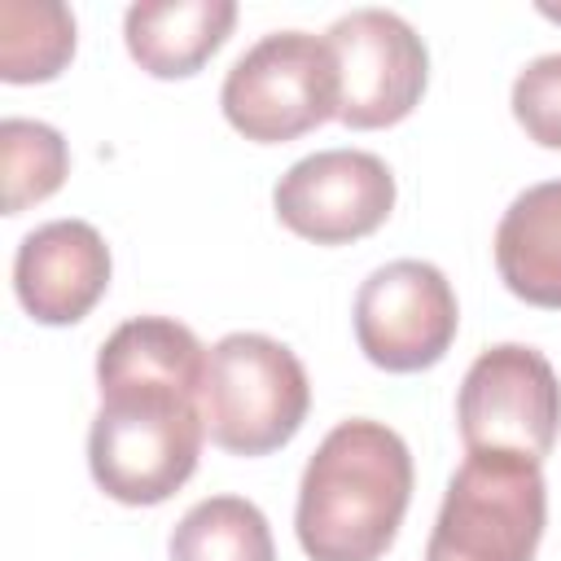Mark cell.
<instances>
[{
	"label": "cell",
	"mask_w": 561,
	"mask_h": 561,
	"mask_svg": "<svg viewBox=\"0 0 561 561\" xmlns=\"http://www.w3.org/2000/svg\"><path fill=\"white\" fill-rule=\"evenodd\" d=\"M495 272L530 307L561 311V180L522 188L495 228Z\"/></svg>",
	"instance_id": "cell-12"
},
{
	"label": "cell",
	"mask_w": 561,
	"mask_h": 561,
	"mask_svg": "<svg viewBox=\"0 0 561 561\" xmlns=\"http://www.w3.org/2000/svg\"><path fill=\"white\" fill-rule=\"evenodd\" d=\"M202 443L206 425L193 390L127 386L101 394L88 425V469L110 500L149 508L193 478Z\"/></svg>",
	"instance_id": "cell-2"
},
{
	"label": "cell",
	"mask_w": 561,
	"mask_h": 561,
	"mask_svg": "<svg viewBox=\"0 0 561 561\" xmlns=\"http://www.w3.org/2000/svg\"><path fill=\"white\" fill-rule=\"evenodd\" d=\"M232 0H136L123 13V44L153 79L197 75L232 35Z\"/></svg>",
	"instance_id": "cell-11"
},
{
	"label": "cell",
	"mask_w": 561,
	"mask_h": 561,
	"mask_svg": "<svg viewBox=\"0 0 561 561\" xmlns=\"http://www.w3.org/2000/svg\"><path fill=\"white\" fill-rule=\"evenodd\" d=\"M412 451L386 421H337L311 451L294 530L307 561H381L412 504Z\"/></svg>",
	"instance_id": "cell-1"
},
{
	"label": "cell",
	"mask_w": 561,
	"mask_h": 561,
	"mask_svg": "<svg viewBox=\"0 0 561 561\" xmlns=\"http://www.w3.org/2000/svg\"><path fill=\"white\" fill-rule=\"evenodd\" d=\"M171 561H276L272 526L259 504L241 495L197 500L167 539Z\"/></svg>",
	"instance_id": "cell-14"
},
{
	"label": "cell",
	"mask_w": 561,
	"mask_h": 561,
	"mask_svg": "<svg viewBox=\"0 0 561 561\" xmlns=\"http://www.w3.org/2000/svg\"><path fill=\"white\" fill-rule=\"evenodd\" d=\"M539 13H543V18H557V22H561V4H539Z\"/></svg>",
	"instance_id": "cell-18"
},
{
	"label": "cell",
	"mask_w": 561,
	"mask_h": 561,
	"mask_svg": "<svg viewBox=\"0 0 561 561\" xmlns=\"http://www.w3.org/2000/svg\"><path fill=\"white\" fill-rule=\"evenodd\" d=\"M197 408L215 447L232 456H267L302 430L311 381L285 342L267 333H228L206 351Z\"/></svg>",
	"instance_id": "cell-3"
},
{
	"label": "cell",
	"mask_w": 561,
	"mask_h": 561,
	"mask_svg": "<svg viewBox=\"0 0 561 561\" xmlns=\"http://www.w3.org/2000/svg\"><path fill=\"white\" fill-rule=\"evenodd\" d=\"M276 219L316 245L377 232L394 210V171L368 149H320L298 158L272 188Z\"/></svg>",
	"instance_id": "cell-9"
},
{
	"label": "cell",
	"mask_w": 561,
	"mask_h": 561,
	"mask_svg": "<svg viewBox=\"0 0 561 561\" xmlns=\"http://www.w3.org/2000/svg\"><path fill=\"white\" fill-rule=\"evenodd\" d=\"M324 39L342 75L337 123L377 131L403 123L421 105L430 53L408 18L390 9H351L324 31Z\"/></svg>",
	"instance_id": "cell-8"
},
{
	"label": "cell",
	"mask_w": 561,
	"mask_h": 561,
	"mask_svg": "<svg viewBox=\"0 0 561 561\" xmlns=\"http://www.w3.org/2000/svg\"><path fill=\"white\" fill-rule=\"evenodd\" d=\"M513 118L517 127L543 145L561 149V53H543L513 79Z\"/></svg>",
	"instance_id": "cell-17"
},
{
	"label": "cell",
	"mask_w": 561,
	"mask_h": 561,
	"mask_svg": "<svg viewBox=\"0 0 561 561\" xmlns=\"http://www.w3.org/2000/svg\"><path fill=\"white\" fill-rule=\"evenodd\" d=\"M206 377V346L197 333L171 316H136L123 320L96 351V390H127V386H180L202 394Z\"/></svg>",
	"instance_id": "cell-13"
},
{
	"label": "cell",
	"mask_w": 561,
	"mask_h": 561,
	"mask_svg": "<svg viewBox=\"0 0 561 561\" xmlns=\"http://www.w3.org/2000/svg\"><path fill=\"white\" fill-rule=\"evenodd\" d=\"M548 526L543 469L517 451H465L451 473L425 561H535Z\"/></svg>",
	"instance_id": "cell-4"
},
{
	"label": "cell",
	"mask_w": 561,
	"mask_h": 561,
	"mask_svg": "<svg viewBox=\"0 0 561 561\" xmlns=\"http://www.w3.org/2000/svg\"><path fill=\"white\" fill-rule=\"evenodd\" d=\"M460 307L451 280L425 259H394L355 294V342L386 373L434 368L456 342Z\"/></svg>",
	"instance_id": "cell-7"
},
{
	"label": "cell",
	"mask_w": 561,
	"mask_h": 561,
	"mask_svg": "<svg viewBox=\"0 0 561 561\" xmlns=\"http://www.w3.org/2000/svg\"><path fill=\"white\" fill-rule=\"evenodd\" d=\"M75 57V13L57 0L0 4V79L48 83Z\"/></svg>",
	"instance_id": "cell-15"
},
{
	"label": "cell",
	"mask_w": 561,
	"mask_h": 561,
	"mask_svg": "<svg viewBox=\"0 0 561 561\" xmlns=\"http://www.w3.org/2000/svg\"><path fill=\"white\" fill-rule=\"evenodd\" d=\"M0 158H4V215H22L26 206L53 197L70 175L66 136L39 118H4Z\"/></svg>",
	"instance_id": "cell-16"
},
{
	"label": "cell",
	"mask_w": 561,
	"mask_h": 561,
	"mask_svg": "<svg viewBox=\"0 0 561 561\" xmlns=\"http://www.w3.org/2000/svg\"><path fill=\"white\" fill-rule=\"evenodd\" d=\"M465 451H517L543 460L561 430V381L526 342L486 346L456 394Z\"/></svg>",
	"instance_id": "cell-6"
},
{
	"label": "cell",
	"mask_w": 561,
	"mask_h": 561,
	"mask_svg": "<svg viewBox=\"0 0 561 561\" xmlns=\"http://www.w3.org/2000/svg\"><path fill=\"white\" fill-rule=\"evenodd\" d=\"M342 75L324 35L272 31L224 75L219 110L254 145H285L337 118Z\"/></svg>",
	"instance_id": "cell-5"
},
{
	"label": "cell",
	"mask_w": 561,
	"mask_h": 561,
	"mask_svg": "<svg viewBox=\"0 0 561 561\" xmlns=\"http://www.w3.org/2000/svg\"><path fill=\"white\" fill-rule=\"evenodd\" d=\"M110 245L83 219H53L22 237L13 254V294L39 324H79L110 289Z\"/></svg>",
	"instance_id": "cell-10"
}]
</instances>
